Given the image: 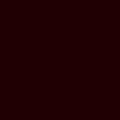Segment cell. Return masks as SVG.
Returning <instances> with one entry per match:
<instances>
[]
</instances>
